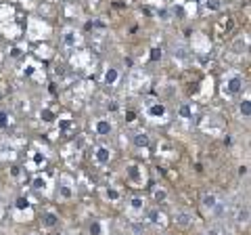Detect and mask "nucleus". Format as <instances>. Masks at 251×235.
Masks as SVG:
<instances>
[{
    "instance_id": "7",
    "label": "nucleus",
    "mask_w": 251,
    "mask_h": 235,
    "mask_svg": "<svg viewBox=\"0 0 251 235\" xmlns=\"http://www.w3.org/2000/svg\"><path fill=\"white\" fill-rule=\"evenodd\" d=\"M61 42H63L65 49H75V46L82 42V38H80V34H77L75 29H65L63 36H61Z\"/></svg>"
},
{
    "instance_id": "8",
    "label": "nucleus",
    "mask_w": 251,
    "mask_h": 235,
    "mask_svg": "<svg viewBox=\"0 0 251 235\" xmlns=\"http://www.w3.org/2000/svg\"><path fill=\"white\" fill-rule=\"evenodd\" d=\"M31 189H34V191H40V193H49V191H50V181H49V176L36 175L34 178H31Z\"/></svg>"
},
{
    "instance_id": "24",
    "label": "nucleus",
    "mask_w": 251,
    "mask_h": 235,
    "mask_svg": "<svg viewBox=\"0 0 251 235\" xmlns=\"http://www.w3.org/2000/svg\"><path fill=\"white\" fill-rule=\"evenodd\" d=\"M237 223L239 225H247L249 223V206H243L237 212Z\"/></svg>"
},
{
    "instance_id": "1",
    "label": "nucleus",
    "mask_w": 251,
    "mask_h": 235,
    "mask_svg": "<svg viewBox=\"0 0 251 235\" xmlns=\"http://www.w3.org/2000/svg\"><path fill=\"white\" fill-rule=\"evenodd\" d=\"M243 84H245V78H243L239 72H228L224 76V95H228V97H234V95H239V92L243 90Z\"/></svg>"
},
{
    "instance_id": "6",
    "label": "nucleus",
    "mask_w": 251,
    "mask_h": 235,
    "mask_svg": "<svg viewBox=\"0 0 251 235\" xmlns=\"http://www.w3.org/2000/svg\"><path fill=\"white\" fill-rule=\"evenodd\" d=\"M220 202H222V198H220L218 193H205L201 198V206H203V210H205V212H216V208L220 206Z\"/></svg>"
},
{
    "instance_id": "35",
    "label": "nucleus",
    "mask_w": 251,
    "mask_h": 235,
    "mask_svg": "<svg viewBox=\"0 0 251 235\" xmlns=\"http://www.w3.org/2000/svg\"><path fill=\"white\" fill-rule=\"evenodd\" d=\"M31 235H38V233H31Z\"/></svg>"
},
{
    "instance_id": "28",
    "label": "nucleus",
    "mask_w": 251,
    "mask_h": 235,
    "mask_svg": "<svg viewBox=\"0 0 251 235\" xmlns=\"http://www.w3.org/2000/svg\"><path fill=\"white\" fill-rule=\"evenodd\" d=\"M23 74H25L27 78H31V76L36 74V63H34V61H27V65H25V69H23Z\"/></svg>"
},
{
    "instance_id": "32",
    "label": "nucleus",
    "mask_w": 251,
    "mask_h": 235,
    "mask_svg": "<svg viewBox=\"0 0 251 235\" xmlns=\"http://www.w3.org/2000/svg\"><path fill=\"white\" fill-rule=\"evenodd\" d=\"M126 120H128V122H134V120H136V114H134V112H126Z\"/></svg>"
},
{
    "instance_id": "15",
    "label": "nucleus",
    "mask_w": 251,
    "mask_h": 235,
    "mask_svg": "<svg viewBox=\"0 0 251 235\" xmlns=\"http://www.w3.org/2000/svg\"><path fill=\"white\" fill-rule=\"evenodd\" d=\"M147 221L151 223V225H159V227H163V225H166V214H163L161 210L153 208V210H149V214H147Z\"/></svg>"
},
{
    "instance_id": "16",
    "label": "nucleus",
    "mask_w": 251,
    "mask_h": 235,
    "mask_svg": "<svg viewBox=\"0 0 251 235\" xmlns=\"http://www.w3.org/2000/svg\"><path fill=\"white\" fill-rule=\"evenodd\" d=\"M46 164H49L46 153H42V151H34V153H31V166H34V168H44Z\"/></svg>"
},
{
    "instance_id": "26",
    "label": "nucleus",
    "mask_w": 251,
    "mask_h": 235,
    "mask_svg": "<svg viewBox=\"0 0 251 235\" xmlns=\"http://www.w3.org/2000/svg\"><path fill=\"white\" fill-rule=\"evenodd\" d=\"M120 198H122V193L115 189V187H109L107 189V200L109 202H120Z\"/></svg>"
},
{
    "instance_id": "14",
    "label": "nucleus",
    "mask_w": 251,
    "mask_h": 235,
    "mask_svg": "<svg viewBox=\"0 0 251 235\" xmlns=\"http://www.w3.org/2000/svg\"><path fill=\"white\" fill-rule=\"evenodd\" d=\"M132 143H134L136 149H147V147L151 145V137H149L145 130L143 132H136L134 139H132Z\"/></svg>"
},
{
    "instance_id": "5",
    "label": "nucleus",
    "mask_w": 251,
    "mask_h": 235,
    "mask_svg": "<svg viewBox=\"0 0 251 235\" xmlns=\"http://www.w3.org/2000/svg\"><path fill=\"white\" fill-rule=\"evenodd\" d=\"M111 147H107V145H97L94 147V151H92V158L94 162L99 164V166H107L109 162H111Z\"/></svg>"
},
{
    "instance_id": "12",
    "label": "nucleus",
    "mask_w": 251,
    "mask_h": 235,
    "mask_svg": "<svg viewBox=\"0 0 251 235\" xmlns=\"http://www.w3.org/2000/svg\"><path fill=\"white\" fill-rule=\"evenodd\" d=\"M145 210V200L140 198V195H134L130 202H128V212L130 214H143Z\"/></svg>"
},
{
    "instance_id": "3",
    "label": "nucleus",
    "mask_w": 251,
    "mask_h": 235,
    "mask_svg": "<svg viewBox=\"0 0 251 235\" xmlns=\"http://www.w3.org/2000/svg\"><path fill=\"white\" fill-rule=\"evenodd\" d=\"M147 118L153 122H163L168 118V107L159 103V101H151V103L147 105Z\"/></svg>"
},
{
    "instance_id": "30",
    "label": "nucleus",
    "mask_w": 251,
    "mask_h": 235,
    "mask_svg": "<svg viewBox=\"0 0 251 235\" xmlns=\"http://www.w3.org/2000/svg\"><path fill=\"white\" fill-rule=\"evenodd\" d=\"M65 67H63V65H57V67H54V76H57V78H65Z\"/></svg>"
},
{
    "instance_id": "18",
    "label": "nucleus",
    "mask_w": 251,
    "mask_h": 235,
    "mask_svg": "<svg viewBox=\"0 0 251 235\" xmlns=\"http://www.w3.org/2000/svg\"><path fill=\"white\" fill-rule=\"evenodd\" d=\"M239 112H241L243 120H249V118H251V101H249V97H245L239 103Z\"/></svg>"
},
{
    "instance_id": "17",
    "label": "nucleus",
    "mask_w": 251,
    "mask_h": 235,
    "mask_svg": "<svg viewBox=\"0 0 251 235\" xmlns=\"http://www.w3.org/2000/svg\"><path fill=\"white\" fill-rule=\"evenodd\" d=\"M59 191H61V195H63L65 200H69V198L74 195V189H72V185H69V176H63V178H61Z\"/></svg>"
},
{
    "instance_id": "27",
    "label": "nucleus",
    "mask_w": 251,
    "mask_h": 235,
    "mask_svg": "<svg viewBox=\"0 0 251 235\" xmlns=\"http://www.w3.org/2000/svg\"><path fill=\"white\" fill-rule=\"evenodd\" d=\"M205 11H211V13L220 11V0H205Z\"/></svg>"
},
{
    "instance_id": "21",
    "label": "nucleus",
    "mask_w": 251,
    "mask_h": 235,
    "mask_svg": "<svg viewBox=\"0 0 251 235\" xmlns=\"http://www.w3.org/2000/svg\"><path fill=\"white\" fill-rule=\"evenodd\" d=\"M88 233L90 235H105V225L100 223V221H92L88 225Z\"/></svg>"
},
{
    "instance_id": "23",
    "label": "nucleus",
    "mask_w": 251,
    "mask_h": 235,
    "mask_svg": "<svg viewBox=\"0 0 251 235\" xmlns=\"http://www.w3.org/2000/svg\"><path fill=\"white\" fill-rule=\"evenodd\" d=\"M143 80H145V74L140 72V69H134V72H132V78H130L132 88H140V82Z\"/></svg>"
},
{
    "instance_id": "34",
    "label": "nucleus",
    "mask_w": 251,
    "mask_h": 235,
    "mask_svg": "<svg viewBox=\"0 0 251 235\" xmlns=\"http://www.w3.org/2000/svg\"><path fill=\"white\" fill-rule=\"evenodd\" d=\"M239 176H241V178L247 176V166H241V168H239Z\"/></svg>"
},
{
    "instance_id": "13",
    "label": "nucleus",
    "mask_w": 251,
    "mask_h": 235,
    "mask_svg": "<svg viewBox=\"0 0 251 235\" xmlns=\"http://www.w3.org/2000/svg\"><path fill=\"white\" fill-rule=\"evenodd\" d=\"M15 212H17V216H27V221H29V216H31L29 202L25 198H19L17 202H15Z\"/></svg>"
},
{
    "instance_id": "9",
    "label": "nucleus",
    "mask_w": 251,
    "mask_h": 235,
    "mask_svg": "<svg viewBox=\"0 0 251 235\" xmlns=\"http://www.w3.org/2000/svg\"><path fill=\"white\" fill-rule=\"evenodd\" d=\"M120 78H122L120 69L113 67V65H109V67L105 69V74H103V84H105V86H117Z\"/></svg>"
},
{
    "instance_id": "25",
    "label": "nucleus",
    "mask_w": 251,
    "mask_h": 235,
    "mask_svg": "<svg viewBox=\"0 0 251 235\" xmlns=\"http://www.w3.org/2000/svg\"><path fill=\"white\" fill-rule=\"evenodd\" d=\"M153 200L155 202H166L168 200V191L163 189V187H155L153 189Z\"/></svg>"
},
{
    "instance_id": "20",
    "label": "nucleus",
    "mask_w": 251,
    "mask_h": 235,
    "mask_svg": "<svg viewBox=\"0 0 251 235\" xmlns=\"http://www.w3.org/2000/svg\"><path fill=\"white\" fill-rule=\"evenodd\" d=\"M172 55H174V61L178 59V61H182V63H186V61L191 59V53H188L184 46H178V49H174V53H172Z\"/></svg>"
},
{
    "instance_id": "31",
    "label": "nucleus",
    "mask_w": 251,
    "mask_h": 235,
    "mask_svg": "<svg viewBox=\"0 0 251 235\" xmlns=\"http://www.w3.org/2000/svg\"><path fill=\"white\" fill-rule=\"evenodd\" d=\"M161 59V49H151V61Z\"/></svg>"
},
{
    "instance_id": "29",
    "label": "nucleus",
    "mask_w": 251,
    "mask_h": 235,
    "mask_svg": "<svg viewBox=\"0 0 251 235\" xmlns=\"http://www.w3.org/2000/svg\"><path fill=\"white\" fill-rule=\"evenodd\" d=\"M4 128H9V114L0 112V130H4Z\"/></svg>"
},
{
    "instance_id": "33",
    "label": "nucleus",
    "mask_w": 251,
    "mask_h": 235,
    "mask_svg": "<svg viewBox=\"0 0 251 235\" xmlns=\"http://www.w3.org/2000/svg\"><path fill=\"white\" fill-rule=\"evenodd\" d=\"M19 55H21V49L19 46H15V49L11 51V57H19Z\"/></svg>"
},
{
    "instance_id": "4",
    "label": "nucleus",
    "mask_w": 251,
    "mask_h": 235,
    "mask_svg": "<svg viewBox=\"0 0 251 235\" xmlns=\"http://www.w3.org/2000/svg\"><path fill=\"white\" fill-rule=\"evenodd\" d=\"M172 221H174L176 227H182V229H188L193 225V212L191 210H184V208H178L174 214H172Z\"/></svg>"
},
{
    "instance_id": "2",
    "label": "nucleus",
    "mask_w": 251,
    "mask_h": 235,
    "mask_svg": "<svg viewBox=\"0 0 251 235\" xmlns=\"http://www.w3.org/2000/svg\"><path fill=\"white\" fill-rule=\"evenodd\" d=\"M126 178L134 185V187H143L145 183H147V170L140 166V164H128L126 166Z\"/></svg>"
},
{
    "instance_id": "22",
    "label": "nucleus",
    "mask_w": 251,
    "mask_h": 235,
    "mask_svg": "<svg viewBox=\"0 0 251 235\" xmlns=\"http://www.w3.org/2000/svg\"><path fill=\"white\" fill-rule=\"evenodd\" d=\"M40 120H42V122H46V124H52L54 120H57V116H54L52 109L44 107V109H40Z\"/></svg>"
},
{
    "instance_id": "11",
    "label": "nucleus",
    "mask_w": 251,
    "mask_h": 235,
    "mask_svg": "<svg viewBox=\"0 0 251 235\" xmlns=\"http://www.w3.org/2000/svg\"><path fill=\"white\" fill-rule=\"evenodd\" d=\"M42 227L44 229H54V227L59 225V214L54 212V210H46V212L42 214Z\"/></svg>"
},
{
    "instance_id": "19",
    "label": "nucleus",
    "mask_w": 251,
    "mask_h": 235,
    "mask_svg": "<svg viewBox=\"0 0 251 235\" xmlns=\"http://www.w3.org/2000/svg\"><path fill=\"white\" fill-rule=\"evenodd\" d=\"M178 116L182 118V120H193V116H195V107H193L191 103L180 105V109H178Z\"/></svg>"
},
{
    "instance_id": "36",
    "label": "nucleus",
    "mask_w": 251,
    "mask_h": 235,
    "mask_svg": "<svg viewBox=\"0 0 251 235\" xmlns=\"http://www.w3.org/2000/svg\"><path fill=\"white\" fill-rule=\"evenodd\" d=\"M65 2H69V0H65Z\"/></svg>"
},
{
    "instance_id": "10",
    "label": "nucleus",
    "mask_w": 251,
    "mask_h": 235,
    "mask_svg": "<svg viewBox=\"0 0 251 235\" xmlns=\"http://www.w3.org/2000/svg\"><path fill=\"white\" fill-rule=\"evenodd\" d=\"M111 130H113V124L107 120V118H99L97 122H94V132L100 137H107V135H111Z\"/></svg>"
}]
</instances>
